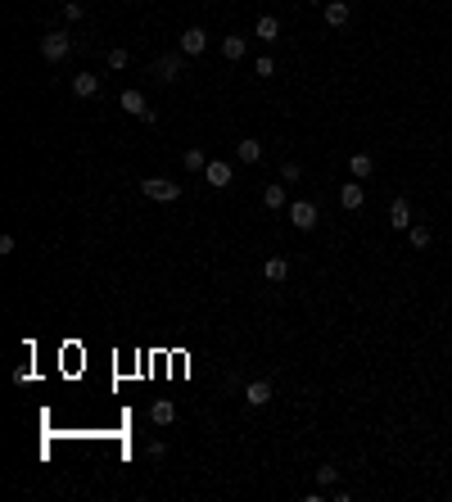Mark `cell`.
<instances>
[{
    "label": "cell",
    "instance_id": "cell-1",
    "mask_svg": "<svg viewBox=\"0 0 452 502\" xmlns=\"http://www.w3.org/2000/svg\"><path fill=\"white\" fill-rule=\"evenodd\" d=\"M140 190H145V199H154V204H177V199H181V186L168 181V176H145Z\"/></svg>",
    "mask_w": 452,
    "mask_h": 502
},
{
    "label": "cell",
    "instance_id": "cell-2",
    "mask_svg": "<svg viewBox=\"0 0 452 502\" xmlns=\"http://www.w3.org/2000/svg\"><path fill=\"white\" fill-rule=\"evenodd\" d=\"M68 50H73V41H68L64 32H45V36H41V55L50 59V64H64Z\"/></svg>",
    "mask_w": 452,
    "mask_h": 502
},
{
    "label": "cell",
    "instance_id": "cell-3",
    "mask_svg": "<svg viewBox=\"0 0 452 502\" xmlns=\"http://www.w3.org/2000/svg\"><path fill=\"white\" fill-rule=\"evenodd\" d=\"M204 176H208V186H213V190H226L231 181H236V168L226 163V159H208Z\"/></svg>",
    "mask_w": 452,
    "mask_h": 502
},
{
    "label": "cell",
    "instance_id": "cell-4",
    "mask_svg": "<svg viewBox=\"0 0 452 502\" xmlns=\"http://www.w3.org/2000/svg\"><path fill=\"white\" fill-rule=\"evenodd\" d=\"M290 222L299 231H317V204H313V199H294V204H290Z\"/></svg>",
    "mask_w": 452,
    "mask_h": 502
},
{
    "label": "cell",
    "instance_id": "cell-5",
    "mask_svg": "<svg viewBox=\"0 0 452 502\" xmlns=\"http://www.w3.org/2000/svg\"><path fill=\"white\" fill-rule=\"evenodd\" d=\"M376 172V159H371V154L366 150H357V154H348V176H353V181H366V176Z\"/></svg>",
    "mask_w": 452,
    "mask_h": 502
},
{
    "label": "cell",
    "instance_id": "cell-6",
    "mask_svg": "<svg viewBox=\"0 0 452 502\" xmlns=\"http://www.w3.org/2000/svg\"><path fill=\"white\" fill-rule=\"evenodd\" d=\"M208 50V32L204 27H185L181 32V55H204Z\"/></svg>",
    "mask_w": 452,
    "mask_h": 502
},
{
    "label": "cell",
    "instance_id": "cell-7",
    "mask_svg": "<svg viewBox=\"0 0 452 502\" xmlns=\"http://www.w3.org/2000/svg\"><path fill=\"white\" fill-rule=\"evenodd\" d=\"M154 77H159L163 87H172L177 77H181V59H177V55H163L159 64H154Z\"/></svg>",
    "mask_w": 452,
    "mask_h": 502
},
{
    "label": "cell",
    "instance_id": "cell-8",
    "mask_svg": "<svg viewBox=\"0 0 452 502\" xmlns=\"http://www.w3.org/2000/svg\"><path fill=\"white\" fill-rule=\"evenodd\" d=\"M245 403L249 407H267L271 403V385L267 380H249L245 385Z\"/></svg>",
    "mask_w": 452,
    "mask_h": 502
},
{
    "label": "cell",
    "instance_id": "cell-9",
    "mask_svg": "<svg viewBox=\"0 0 452 502\" xmlns=\"http://www.w3.org/2000/svg\"><path fill=\"white\" fill-rule=\"evenodd\" d=\"M253 36H258V41H280V19H276V14H262V19L258 23H253Z\"/></svg>",
    "mask_w": 452,
    "mask_h": 502
},
{
    "label": "cell",
    "instance_id": "cell-10",
    "mask_svg": "<svg viewBox=\"0 0 452 502\" xmlns=\"http://www.w3.org/2000/svg\"><path fill=\"white\" fill-rule=\"evenodd\" d=\"M73 95H77V100L100 95V73H77V77H73Z\"/></svg>",
    "mask_w": 452,
    "mask_h": 502
},
{
    "label": "cell",
    "instance_id": "cell-11",
    "mask_svg": "<svg viewBox=\"0 0 452 502\" xmlns=\"http://www.w3.org/2000/svg\"><path fill=\"white\" fill-rule=\"evenodd\" d=\"M348 19H353V5L348 0H326V23L330 27H344Z\"/></svg>",
    "mask_w": 452,
    "mask_h": 502
},
{
    "label": "cell",
    "instance_id": "cell-12",
    "mask_svg": "<svg viewBox=\"0 0 452 502\" xmlns=\"http://www.w3.org/2000/svg\"><path fill=\"white\" fill-rule=\"evenodd\" d=\"M339 204H344L348 213H357V208L366 204V190H362V181H344V190H339Z\"/></svg>",
    "mask_w": 452,
    "mask_h": 502
},
{
    "label": "cell",
    "instance_id": "cell-13",
    "mask_svg": "<svg viewBox=\"0 0 452 502\" xmlns=\"http://www.w3.org/2000/svg\"><path fill=\"white\" fill-rule=\"evenodd\" d=\"M389 227H394V231H407L411 227V204H407V199H394V204H389Z\"/></svg>",
    "mask_w": 452,
    "mask_h": 502
},
{
    "label": "cell",
    "instance_id": "cell-14",
    "mask_svg": "<svg viewBox=\"0 0 452 502\" xmlns=\"http://www.w3.org/2000/svg\"><path fill=\"white\" fill-rule=\"evenodd\" d=\"M262 204L267 208H290V195H285V181H267V190H262Z\"/></svg>",
    "mask_w": 452,
    "mask_h": 502
},
{
    "label": "cell",
    "instance_id": "cell-15",
    "mask_svg": "<svg viewBox=\"0 0 452 502\" xmlns=\"http://www.w3.org/2000/svg\"><path fill=\"white\" fill-rule=\"evenodd\" d=\"M150 421H154V426H172V421H177V403H172V398H159V403L150 407Z\"/></svg>",
    "mask_w": 452,
    "mask_h": 502
},
{
    "label": "cell",
    "instance_id": "cell-16",
    "mask_svg": "<svg viewBox=\"0 0 452 502\" xmlns=\"http://www.w3.org/2000/svg\"><path fill=\"white\" fill-rule=\"evenodd\" d=\"M236 159H240V163H258V159H262V145L253 141V136H245V141L236 145Z\"/></svg>",
    "mask_w": 452,
    "mask_h": 502
},
{
    "label": "cell",
    "instance_id": "cell-17",
    "mask_svg": "<svg viewBox=\"0 0 452 502\" xmlns=\"http://www.w3.org/2000/svg\"><path fill=\"white\" fill-rule=\"evenodd\" d=\"M118 104H122V109L131 113V118H140V113L150 109V104H145V95H140V91H122V95H118Z\"/></svg>",
    "mask_w": 452,
    "mask_h": 502
},
{
    "label": "cell",
    "instance_id": "cell-18",
    "mask_svg": "<svg viewBox=\"0 0 452 502\" xmlns=\"http://www.w3.org/2000/svg\"><path fill=\"white\" fill-rule=\"evenodd\" d=\"M262 276H267L271 285H280L285 276H290V262H285V258H267V262H262Z\"/></svg>",
    "mask_w": 452,
    "mask_h": 502
},
{
    "label": "cell",
    "instance_id": "cell-19",
    "mask_svg": "<svg viewBox=\"0 0 452 502\" xmlns=\"http://www.w3.org/2000/svg\"><path fill=\"white\" fill-rule=\"evenodd\" d=\"M222 55L231 59V64H236V59H245V36H240V32L226 36V41H222Z\"/></svg>",
    "mask_w": 452,
    "mask_h": 502
},
{
    "label": "cell",
    "instance_id": "cell-20",
    "mask_svg": "<svg viewBox=\"0 0 452 502\" xmlns=\"http://www.w3.org/2000/svg\"><path fill=\"white\" fill-rule=\"evenodd\" d=\"M181 163H185V172H204V168H208V154L204 150H185Z\"/></svg>",
    "mask_w": 452,
    "mask_h": 502
},
{
    "label": "cell",
    "instance_id": "cell-21",
    "mask_svg": "<svg viewBox=\"0 0 452 502\" xmlns=\"http://www.w3.org/2000/svg\"><path fill=\"white\" fill-rule=\"evenodd\" d=\"M411 249H430V227H407Z\"/></svg>",
    "mask_w": 452,
    "mask_h": 502
},
{
    "label": "cell",
    "instance_id": "cell-22",
    "mask_svg": "<svg viewBox=\"0 0 452 502\" xmlns=\"http://www.w3.org/2000/svg\"><path fill=\"white\" fill-rule=\"evenodd\" d=\"M253 77H276V59H271V55L253 59Z\"/></svg>",
    "mask_w": 452,
    "mask_h": 502
},
{
    "label": "cell",
    "instance_id": "cell-23",
    "mask_svg": "<svg viewBox=\"0 0 452 502\" xmlns=\"http://www.w3.org/2000/svg\"><path fill=\"white\" fill-rule=\"evenodd\" d=\"M299 176H303V168L294 163V159H290V163H280V181H285V186H290V181H299Z\"/></svg>",
    "mask_w": 452,
    "mask_h": 502
},
{
    "label": "cell",
    "instance_id": "cell-24",
    "mask_svg": "<svg viewBox=\"0 0 452 502\" xmlns=\"http://www.w3.org/2000/svg\"><path fill=\"white\" fill-rule=\"evenodd\" d=\"M335 480H339V466H321L317 470V484H321V489H330Z\"/></svg>",
    "mask_w": 452,
    "mask_h": 502
},
{
    "label": "cell",
    "instance_id": "cell-25",
    "mask_svg": "<svg viewBox=\"0 0 452 502\" xmlns=\"http://www.w3.org/2000/svg\"><path fill=\"white\" fill-rule=\"evenodd\" d=\"M127 64H131L127 50H109V68H113V73H118V68H127Z\"/></svg>",
    "mask_w": 452,
    "mask_h": 502
},
{
    "label": "cell",
    "instance_id": "cell-26",
    "mask_svg": "<svg viewBox=\"0 0 452 502\" xmlns=\"http://www.w3.org/2000/svg\"><path fill=\"white\" fill-rule=\"evenodd\" d=\"M82 14H87V10H82L77 0H64V19H68V23H77V19H82Z\"/></svg>",
    "mask_w": 452,
    "mask_h": 502
},
{
    "label": "cell",
    "instance_id": "cell-27",
    "mask_svg": "<svg viewBox=\"0 0 452 502\" xmlns=\"http://www.w3.org/2000/svg\"><path fill=\"white\" fill-rule=\"evenodd\" d=\"M308 5H326V0H308Z\"/></svg>",
    "mask_w": 452,
    "mask_h": 502
}]
</instances>
